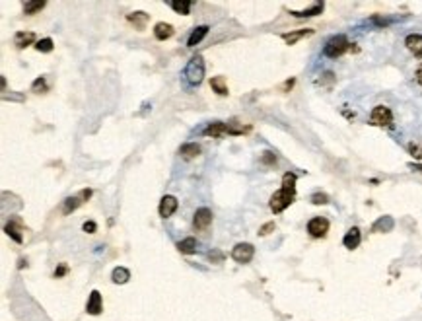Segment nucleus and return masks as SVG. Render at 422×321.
<instances>
[{"instance_id": "2f4dec72", "label": "nucleus", "mask_w": 422, "mask_h": 321, "mask_svg": "<svg viewBox=\"0 0 422 321\" xmlns=\"http://www.w3.org/2000/svg\"><path fill=\"white\" fill-rule=\"evenodd\" d=\"M261 161H263L265 165H274V163H276V156H274L272 152H263Z\"/></svg>"}, {"instance_id": "f3484780", "label": "nucleus", "mask_w": 422, "mask_h": 321, "mask_svg": "<svg viewBox=\"0 0 422 321\" xmlns=\"http://www.w3.org/2000/svg\"><path fill=\"white\" fill-rule=\"evenodd\" d=\"M208 30H210L208 26H198V28H195V30H193V33L189 35L187 47H196V45H198V43H200V41H202V39L208 35Z\"/></svg>"}, {"instance_id": "f8f14e48", "label": "nucleus", "mask_w": 422, "mask_h": 321, "mask_svg": "<svg viewBox=\"0 0 422 321\" xmlns=\"http://www.w3.org/2000/svg\"><path fill=\"white\" fill-rule=\"evenodd\" d=\"M360 241H362V234H360V230H358L356 226L354 228H350L348 232H346V236L343 238V245L346 247V249H356L358 245H360Z\"/></svg>"}, {"instance_id": "ddd939ff", "label": "nucleus", "mask_w": 422, "mask_h": 321, "mask_svg": "<svg viewBox=\"0 0 422 321\" xmlns=\"http://www.w3.org/2000/svg\"><path fill=\"white\" fill-rule=\"evenodd\" d=\"M173 26L171 24H165V22H158L156 26H154V35H156V39L158 41H165V39H169V37H173Z\"/></svg>"}, {"instance_id": "cd10ccee", "label": "nucleus", "mask_w": 422, "mask_h": 321, "mask_svg": "<svg viewBox=\"0 0 422 321\" xmlns=\"http://www.w3.org/2000/svg\"><path fill=\"white\" fill-rule=\"evenodd\" d=\"M53 39L51 37H43V39H39L37 43H35V49L39 51V53H51L53 51Z\"/></svg>"}, {"instance_id": "c9c22d12", "label": "nucleus", "mask_w": 422, "mask_h": 321, "mask_svg": "<svg viewBox=\"0 0 422 321\" xmlns=\"http://www.w3.org/2000/svg\"><path fill=\"white\" fill-rule=\"evenodd\" d=\"M66 273H68V267H66V265H61L59 269H55V279H61V277H65Z\"/></svg>"}, {"instance_id": "bb28decb", "label": "nucleus", "mask_w": 422, "mask_h": 321, "mask_svg": "<svg viewBox=\"0 0 422 321\" xmlns=\"http://www.w3.org/2000/svg\"><path fill=\"white\" fill-rule=\"evenodd\" d=\"M391 228H393V218L391 216H382L376 224H374V232H389Z\"/></svg>"}, {"instance_id": "20e7f679", "label": "nucleus", "mask_w": 422, "mask_h": 321, "mask_svg": "<svg viewBox=\"0 0 422 321\" xmlns=\"http://www.w3.org/2000/svg\"><path fill=\"white\" fill-rule=\"evenodd\" d=\"M370 125L374 127H391L393 125V113L385 105H376L370 113Z\"/></svg>"}, {"instance_id": "5701e85b", "label": "nucleus", "mask_w": 422, "mask_h": 321, "mask_svg": "<svg viewBox=\"0 0 422 321\" xmlns=\"http://www.w3.org/2000/svg\"><path fill=\"white\" fill-rule=\"evenodd\" d=\"M177 249H179V253H183V255H193L196 251V240L195 238H185V240H181V241L177 243Z\"/></svg>"}, {"instance_id": "1a4fd4ad", "label": "nucleus", "mask_w": 422, "mask_h": 321, "mask_svg": "<svg viewBox=\"0 0 422 321\" xmlns=\"http://www.w3.org/2000/svg\"><path fill=\"white\" fill-rule=\"evenodd\" d=\"M212 224V210H208V208H198L195 212V218H193V226H195V230H206L208 226Z\"/></svg>"}, {"instance_id": "9d476101", "label": "nucleus", "mask_w": 422, "mask_h": 321, "mask_svg": "<svg viewBox=\"0 0 422 321\" xmlns=\"http://www.w3.org/2000/svg\"><path fill=\"white\" fill-rule=\"evenodd\" d=\"M86 312L90 316H99L103 312V300H101L99 290H92V294L88 298V304H86Z\"/></svg>"}, {"instance_id": "a878e982", "label": "nucleus", "mask_w": 422, "mask_h": 321, "mask_svg": "<svg viewBox=\"0 0 422 321\" xmlns=\"http://www.w3.org/2000/svg\"><path fill=\"white\" fill-rule=\"evenodd\" d=\"M45 8V0H28V2H24V12L26 14H35V12H39V10H43Z\"/></svg>"}, {"instance_id": "6e6552de", "label": "nucleus", "mask_w": 422, "mask_h": 321, "mask_svg": "<svg viewBox=\"0 0 422 321\" xmlns=\"http://www.w3.org/2000/svg\"><path fill=\"white\" fill-rule=\"evenodd\" d=\"M179 206V201L173 197V195H163L162 201H160V206H158V212L162 218H169Z\"/></svg>"}, {"instance_id": "c85d7f7f", "label": "nucleus", "mask_w": 422, "mask_h": 321, "mask_svg": "<svg viewBox=\"0 0 422 321\" xmlns=\"http://www.w3.org/2000/svg\"><path fill=\"white\" fill-rule=\"evenodd\" d=\"M208 261L220 265V263H224V253L220 249H212V251H208Z\"/></svg>"}, {"instance_id": "4468645a", "label": "nucleus", "mask_w": 422, "mask_h": 321, "mask_svg": "<svg viewBox=\"0 0 422 321\" xmlns=\"http://www.w3.org/2000/svg\"><path fill=\"white\" fill-rule=\"evenodd\" d=\"M206 136H212V138H218V136H222V134H230V130H228V125L226 123H222V121H216V123H210L208 127L202 130Z\"/></svg>"}, {"instance_id": "e433bc0d", "label": "nucleus", "mask_w": 422, "mask_h": 321, "mask_svg": "<svg viewBox=\"0 0 422 321\" xmlns=\"http://www.w3.org/2000/svg\"><path fill=\"white\" fill-rule=\"evenodd\" d=\"M417 82H419V84L422 86V64L419 66V68H417Z\"/></svg>"}, {"instance_id": "7ed1b4c3", "label": "nucleus", "mask_w": 422, "mask_h": 321, "mask_svg": "<svg viewBox=\"0 0 422 321\" xmlns=\"http://www.w3.org/2000/svg\"><path fill=\"white\" fill-rule=\"evenodd\" d=\"M185 78L191 86H198L204 80V59L200 55L189 59V63L185 66Z\"/></svg>"}, {"instance_id": "b1692460", "label": "nucleus", "mask_w": 422, "mask_h": 321, "mask_svg": "<svg viewBox=\"0 0 422 321\" xmlns=\"http://www.w3.org/2000/svg\"><path fill=\"white\" fill-rule=\"evenodd\" d=\"M313 30H298V32H290V33H282V39L288 43V45H296L300 39H304V37H307V35H311Z\"/></svg>"}, {"instance_id": "412c9836", "label": "nucleus", "mask_w": 422, "mask_h": 321, "mask_svg": "<svg viewBox=\"0 0 422 321\" xmlns=\"http://www.w3.org/2000/svg\"><path fill=\"white\" fill-rule=\"evenodd\" d=\"M4 232L16 241V243H22L24 241V238H22V226L20 222H8V224L4 226Z\"/></svg>"}, {"instance_id": "f704fd0d", "label": "nucleus", "mask_w": 422, "mask_h": 321, "mask_svg": "<svg viewBox=\"0 0 422 321\" xmlns=\"http://www.w3.org/2000/svg\"><path fill=\"white\" fill-rule=\"evenodd\" d=\"M272 230H274V222H267L265 226H261L259 236H269V234H270Z\"/></svg>"}, {"instance_id": "72a5a7b5", "label": "nucleus", "mask_w": 422, "mask_h": 321, "mask_svg": "<svg viewBox=\"0 0 422 321\" xmlns=\"http://www.w3.org/2000/svg\"><path fill=\"white\" fill-rule=\"evenodd\" d=\"M82 230H84L86 234H96V230H98V224H96L94 220H88V222H84Z\"/></svg>"}, {"instance_id": "6ab92c4d", "label": "nucleus", "mask_w": 422, "mask_h": 321, "mask_svg": "<svg viewBox=\"0 0 422 321\" xmlns=\"http://www.w3.org/2000/svg\"><path fill=\"white\" fill-rule=\"evenodd\" d=\"M33 41H35V33L33 32H18L16 37H14V43L18 49H24V47H30Z\"/></svg>"}, {"instance_id": "423d86ee", "label": "nucleus", "mask_w": 422, "mask_h": 321, "mask_svg": "<svg viewBox=\"0 0 422 321\" xmlns=\"http://www.w3.org/2000/svg\"><path fill=\"white\" fill-rule=\"evenodd\" d=\"M255 255V247L251 245V243H237V245H233V249H231V259L235 261V263H241V265H245V263H249L251 259Z\"/></svg>"}, {"instance_id": "f257e3e1", "label": "nucleus", "mask_w": 422, "mask_h": 321, "mask_svg": "<svg viewBox=\"0 0 422 321\" xmlns=\"http://www.w3.org/2000/svg\"><path fill=\"white\" fill-rule=\"evenodd\" d=\"M296 199V173L286 171L282 175V187L270 197V210L274 214L286 210Z\"/></svg>"}, {"instance_id": "2eb2a0df", "label": "nucleus", "mask_w": 422, "mask_h": 321, "mask_svg": "<svg viewBox=\"0 0 422 321\" xmlns=\"http://www.w3.org/2000/svg\"><path fill=\"white\" fill-rule=\"evenodd\" d=\"M200 154V146L196 144V142H187V144H183L181 148H179V156L183 158V160H193Z\"/></svg>"}, {"instance_id": "393cba45", "label": "nucleus", "mask_w": 422, "mask_h": 321, "mask_svg": "<svg viewBox=\"0 0 422 321\" xmlns=\"http://www.w3.org/2000/svg\"><path fill=\"white\" fill-rule=\"evenodd\" d=\"M169 6L181 14V16H187L191 12V6H193V0H169Z\"/></svg>"}, {"instance_id": "4be33fe9", "label": "nucleus", "mask_w": 422, "mask_h": 321, "mask_svg": "<svg viewBox=\"0 0 422 321\" xmlns=\"http://www.w3.org/2000/svg\"><path fill=\"white\" fill-rule=\"evenodd\" d=\"M210 88H212V92H216L218 96H228V94H230L224 76H214V78L210 80Z\"/></svg>"}, {"instance_id": "aec40b11", "label": "nucleus", "mask_w": 422, "mask_h": 321, "mask_svg": "<svg viewBox=\"0 0 422 321\" xmlns=\"http://www.w3.org/2000/svg\"><path fill=\"white\" fill-rule=\"evenodd\" d=\"M129 279H130V271L127 267H115L113 273H111V281L115 284H125V282H129Z\"/></svg>"}, {"instance_id": "39448f33", "label": "nucleus", "mask_w": 422, "mask_h": 321, "mask_svg": "<svg viewBox=\"0 0 422 321\" xmlns=\"http://www.w3.org/2000/svg\"><path fill=\"white\" fill-rule=\"evenodd\" d=\"M90 197H92V189H82V191L78 193V195H74V197H66L65 201H63V214L74 212V210H76L82 202H86Z\"/></svg>"}, {"instance_id": "473e14b6", "label": "nucleus", "mask_w": 422, "mask_h": 321, "mask_svg": "<svg viewBox=\"0 0 422 321\" xmlns=\"http://www.w3.org/2000/svg\"><path fill=\"white\" fill-rule=\"evenodd\" d=\"M409 152L413 158L417 160H422V146H417V144H409Z\"/></svg>"}, {"instance_id": "7c9ffc66", "label": "nucleus", "mask_w": 422, "mask_h": 321, "mask_svg": "<svg viewBox=\"0 0 422 321\" xmlns=\"http://www.w3.org/2000/svg\"><path fill=\"white\" fill-rule=\"evenodd\" d=\"M311 202H313V204H327V202H329V197H327L325 193H315V195H311Z\"/></svg>"}, {"instance_id": "4c0bfd02", "label": "nucleus", "mask_w": 422, "mask_h": 321, "mask_svg": "<svg viewBox=\"0 0 422 321\" xmlns=\"http://www.w3.org/2000/svg\"><path fill=\"white\" fill-rule=\"evenodd\" d=\"M411 167H413L415 171H421L422 173V163H411Z\"/></svg>"}, {"instance_id": "0eeeda50", "label": "nucleus", "mask_w": 422, "mask_h": 321, "mask_svg": "<svg viewBox=\"0 0 422 321\" xmlns=\"http://www.w3.org/2000/svg\"><path fill=\"white\" fill-rule=\"evenodd\" d=\"M329 220L323 218V216H315V218H311L309 222H307V232H309V236L311 238H325L327 236V232H329Z\"/></svg>"}, {"instance_id": "c756f323", "label": "nucleus", "mask_w": 422, "mask_h": 321, "mask_svg": "<svg viewBox=\"0 0 422 321\" xmlns=\"http://www.w3.org/2000/svg\"><path fill=\"white\" fill-rule=\"evenodd\" d=\"M32 90L33 92H37V94H41V92H45V90H47V84H45V78H43V76H39V78L33 82Z\"/></svg>"}, {"instance_id": "f03ea898", "label": "nucleus", "mask_w": 422, "mask_h": 321, "mask_svg": "<svg viewBox=\"0 0 422 321\" xmlns=\"http://www.w3.org/2000/svg\"><path fill=\"white\" fill-rule=\"evenodd\" d=\"M348 49H352V47H350L346 35H335V37H331V39L325 43L323 55L325 57H329V59H339V57H343Z\"/></svg>"}, {"instance_id": "58836bf2", "label": "nucleus", "mask_w": 422, "mask_h": 321, "mask_svg": "<svg viewBox=\"0 0 422 321\" xmlns=\"http://www.w3.org/2000/svg\"><path fill=\"white\" fill-rule=\"evenodd\" d=\"M294 82H296V80H294V78H292V80H288V82H286V84H284V90H288V88H292V86H294Z\"/></svg>"}, {"instance_id": "9b49d317", "label": "nucleus", "mask_w": 422, "mask_h": 321, "mask_svg": "<svg viewBox=\"0 0 422 321\" xmlns=\"http://www.w3.org/2000/svg\"><path fill=\"white\" fill-rule=\"evenodd\" d=\"M405 47H407L415 57H422V35L421 33H411V35H407Z\"/></svg>"}, {"instance_id": "dca6fc26", "label": "nucleus", "mask_w": 422, "mask_h": 321, "mask_svg": "<svg viewBox=\"0 0 422 321\" xmlns=\"http://www.w3.org/2000/svg\"><path fill=\"white\" fill-rule=\"evenodd\" d=\"M127 20H129L136 30H144L146 24H148V20H150V16H148L146 12H132V14L127 16Z\"/></svg>"}, {"instance_id": "a211bd4d", "label": "nucleus", "mask_w": 422, "mask_h": 321, "mask_svg": "<svg viewBox=\"0 0 422 321\" xmlns=\"http://www.w3.org/2000/svg\"><path fill=\"white\" fill-rule=\"evenodd\" d=\"M323 8H325L323 2H315V4H313L311 8H307V10H302V12H296V10H292L290 14H292V16H296V18H313V16L321 14V12H323Z\"/></svg>"}]
</instances>
